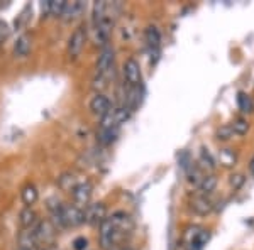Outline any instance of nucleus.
I'll return each mask as SVG.
<instances>
[{
  "instance_id": "obj_13",
  "label": "nucleus",
  "mask_w": 254,
  "mask_h": 250,
  "mask_svg": "<svg viewBox=\"0 0 254 250\" xmlns=\"http://www.w3.org/2000/svg\"><path fill=\"white\" fill-rule=\"evenodd\" d=\"M19 223L20 228H34L36 223H38V215L32 208H24L22 211L19 213Z\"/></svg>"
},
{
  "instance_id": "obj_19",
  "label": "nucleus",
  "mask_w": 254,
  "mask_h": 250,
  "mask_svg": "<svg viewBox=\"0 0 254 250\" xmlns=\"http://www.w3.org/2000/svg\"><path fill=\"white\" fill-rule=\"evenodd\" d=\"M112 118H114V125L116 127L124 124L127 118H129V106H119V108H114Z\"/></svg>"
},
{
  "instance_id": "obj_18",
  "label": "nucleus",
  "mask_w": 254,
  "mask_h": 250,
  "mask_svg": "<svg viewBox=\"0 0 254 250\" xmlns=\"http://www.w3.org/2000/svg\"><path fill=\"white\" fill-rule=\"evenodd\" d=\"M64 7H66L64 0H49L48 2V12L55 17H63Z\"/></svg>"
},
{
  "instance_id": "obj_25",
  "label": "nucleus",
  "mask_w": 254,
  "mask_h": 250,
  "mask_svg": "<svg viewBox=\"0 0 254 250\" xmlns=\"http://www.w3.org/2000/svg\"><path fill=\"white\" fill-rule=\"evenodd\" d=\"M217 139H219V141H229V139L232 137V129H231V125H224V127H220L219 130H217Z\"/></svg>"
},
{
  "instance_id": "obj_27",
  "label": "nucleus",
  "mask_w": 254,
  "mask_h": 250,
  "mask_svg": "<svg viewBox=\"0 0 254 250\" xmlns=\"http://www.w3.org/2000/svg\"><path fill=\"white\" fill-rule=\"evenodd\" d=\"M87 245H88V240L85 237H78L75 242H73V249L75 250H87Z\"/></svg>"
},
{
  "instance_id": "obj_11",
  "label": "nucleus",
  "mask_w": 254,
  "mask_h": 250,
  "mask_svg": "<svg viewBox=\"0 0 254 250\" xmlns=\"http://www.w3.org/2000/svg\"><path fill=\"white\" fill-rule=\"evenodd\" d=\"M38 240H36L34 228H22L19 233V249L24 250H36Z\"/></svg>"
},
{
  "instance_id": "obj_8",
  "label": "nucleus",
  "mask_w": 254,
  "mask_h": 250,
  "mask_svg": "<svg viewBox=\"0 0 254 250\" xmlns=\"http://www.w3.org/2000/svg\"><path fill=\"white\" fill-rule=\"evenodd\" d=\"M92 193H93V186L92 183H80L73 188L71 195H73V201L76 203V206H88L90 198H92Z\"/></svg>"
},
{
  "instance_id": "obj_16",
  "label": "nucleus",
  "mask_w": 254,
  "mask_h": 250,
  "mask_svg": "<svg viewBox=\"0 0 254 250\" xmlns=\"http://www.w3.org/2000/svg\"><path fill=\"white\" fill-rule=\"evenodd\" d=\"M31 51V39L27 36H20V38L15 41L14 46V54L19 56V58H26Z\"/></svg>"
},
{
  "instance_id": "obj_4",
  "label": "nucleus",
  "mask_w": 254,
  "mask_h": 250,
  "mask_svg": "<svg viewBox=\"0 0 254 250\" xmlns=\"http://www.w3.org/2000/svg\"><path fill=\"white\" fill-rule=\"evenodd\" d=\"M34 233H36L38 244H51L56 237V228L51 220H44V221H38V223H36Z\"/></svg>"
},
{
  "instance_id": "obj_9",
  "label": "nucleus",
  "mask_w": 254,
  "mask_h": 250,
  "mask_svg": "<svg viewBox=\"0 0 254 250\" xmlns=\"http://www.w3.org/2000/svg\"><path fill=\"white\" fill-rule=\"evenodd\" d=\"M114 66V49L110 46H105L98 54L97 59V73L98 75H105L110 68Z\"/></svg>"
},
{
  "instance_id": "obj_26",
  "label": "nucleus",
  "mask_w": 254,
  "mask_h": 250,
  "mask_svg": "<svg viewBox=\"0 0 254 250\" xmlns=\"http://www.w3.org/2000/svg\"><path fill=\"white\" fill-rule=\"evenodd\" d=\"M202 179H203L202 171H200L198 167L191 166L190 171H188V181H190V183H200Z\"/></svg>"
},
{
  "instance_id": "obj_12",
  "label": "nucleus",
  "mask_w": 254,
  "mask_h": 250,
  "mask_svg": "<svg viewBox=\"0 0 254 250\" xmlns=\"http://www.w3.org/2000/svg\"><path fill=\"white\" fill-rule=\"evenodd\" d=\"M191 210H193L196 215L205 216L214 210V203H212V200L207 198V196H196L193 201H191Z\"/></svg>"
},
{
  "instance_id": "obj_6",
  "label": "nucleus",
  "mask_w": 254,
  "mask_h": 250,
  "mask_svg": "<svg viewBox=\"0 0 254 250\" xmlns=\"http://www.w3.org/2000/svg\"><path fill=\"white\" fill-rule=\"evenodd\" d=\"M85 221L90 225H100L104 220H107V206L104 203H93L88 204L87 210L83 211Z\"/></svg>"
},
{
  "instance_id": "obj_28",
  "label": "nucleus",
  "mask_w": 254,
  "mask_h": 250,
  "mask_svg": "<svg viewBox=\"0 0 254 250\" xmlns=\"http://www.w3.org/2000/svg\"><path fill=\"white\" fill-rule=\"evenodd\" d=\"M243 183H244V176L243 174H234V176H231V184L236 188H241L243 186Z\"/></svg>"
},
{
  "instance_id": "obj_24",
  "label": "nucleus",
  "mask_w": 254,
  "mask_h": 250,
  "mask_svg": "<svg viewBox=\"0 0 254 250\" xmlns=\"http://www.w3.org/2000/svg\"><path fill=\"white\" fill-rule=\"evenodd\" d=\"M220 162L224 166H234L236 162V154L231 149H222L220 150Z\"/></svg>"
},
{
  "instance_id": "obj_3",
  "label": "nucleus",
  "mask_w": 254,
  "mask_h": 250,
  "mask_svg": "<svg viewBox=\"0 0 254 250\" xmlns=\"http://www.w3.org/2000/svg\"><path fill=\"white\" fill-rule=\"evenodd\" d=\"M61 218H63L64 227H78L85 223L83 210L76 204H64L61 206Z\"/></svg>"
},
{
  "instance_id": "obj_31",
  "label": "nucleus",
  "mask_w": 254,
  "mask_h": 250,
  "mask_svg": "<svg viewBox=\"0 0 254 250\" xmlns=\"http://www.w3.org/2000/svg\"><path fill=\"white\" fill-rule=\"evenodd\" d=\"M44 250H48V249H44Z\"/></svg>"
},
{
  "instance_id": "obj_7",
  "label": "nucleus",
  "mask_w": 254,
  "mask_h": 250,
  "mask_svg": "<svg viewBox=\"0 0 254 250\" xmlns=\"http://www.w3.org/2000/svg\"><path fill=\"white\" fill-rule=\"evenodd\" d=\"M124 78L130 88H136L141 85V80H142L141 66H139V63L136 59L130 58L124 63Z\"/></svg>"
},
{
  "instance_id": "obj_23",
  "label": "nucleus",
  "mask_w": 254,
  "mask_h": 250,
  "mask_svg": "<svg viewBox=\"0 0 254 250\" xmlns=\"http://www.w3.org/2000/svg\"><path fill=\"white\" fill-rule=\"evenodd\" d=\"M200 164H202V167L210 169V171L215 167L214 159H212V155H210V152H208L207 149H202V152H200Z\"/></svg>"
},
{
  "instance_id": "obj_1",
  "label": "nucleus",
  "mask_w": 254,
  "mask_h": 250,
  "mask_svg": "<svg viewBox=\"0 0 254 250\" xmlns=\"http://www.w3.org/2000/svg\"><path fill=\"white\" fill-rule=\"evenodd\" d=\"M85 43H87V27L81 24V26L76 27L73 31V34L69 36L68 39V56L71 59H76L81 54L85 48Z\"/></svg>"
},
{
  "instance_id": "obj_20",
  "label": "nucleus",
  "mask_w": 254,
  "mask_h": 250,
  "mask_svg": "<svg viewBox=\"0 0 254 250\" xmlns=\"http://www.w3.org/2000/svg\"><path fill=\"white\" fill-rule=\"evenodd\" d=\"M81 9H83V5H81V2H71V3H68V2H66V7H64V12H63L64 19L69 20V19L78 17L80 12H81Z\"/></svg>"
},
{
  "instance_id": "obj_21",
  "label": "nucleus",
  "mask_w": 254,
  "mask_h": 250,
  "mask_svg": "<svg viewBox=\"0 0 254 250\" xmlns=\"http://www.w3.org/2000/svg\"><path fill=\"white\" fill-rule=\"evenodd\" d=\"M237 103H239L241 112H244V113L253 112V100H251V97H249L248 93L241 92L239 95H237Z\"/></svg>"
},
{
  "instance_id": "obj_5",
  "label": "nucleus",
  "mask_w": 254,
  "mask_h": 250,
  "mask_svg": "<svg viewBox=\"0 0 254 250\" xmlns=\"http://www.w3.org/2000/svg\"><path fill=\"white\" fill-rule=\"evenodd\" d=\"M146 43L151 51V61L156 63L159 59V48H161V34H159L156 26L146 27Z\"/></svg>"
},
{
  "instance_id": "obj_10",
  "label": "nucleus",
  "mask_w": 254,
  "mask_h": 250,
  "mask_svg": "<svg viewBox=\"0 0 254 250\" xmlns=\"http://www.w3.org/2000/svg\"><path fill=\"white\" fill-rule=\"evenodd\" d=\"M90 110H92L95 115H98L102 118L110 110L109 98L105 95H102V93H97V95L92 98V101H90Z\"/></svg>"
},
{
  "instance_id": "obj_17",
  "label": "nucleus",
  "mask_w": 254,
  "mask_h": 250,
  "mask_svg": "<svg viewBox=\"0 0 254 250\" xmlns=\"http://www.w3.org/2000/svg\"><path fill=\"white\" fill-rule=\"evenodd\" d=\"M198 188H200V191L203 193V196L210 195V193L217 188V176H214V174L203 176V179L198 183Z\"/></svg>"
},
{
  "instance_id": "obj_14",
  "label": "nucleus",
  "mask_w": 254,
  "mask_h": 250,
  "mask_svg": "<svg viewBox=\"0 0 254 250\" xmlns=\"http://www.w3.org/2000/svg\"><path fill=\"white\" fill-rule=\"evenodd\" d=\"M20 196H22V201L26 204L27 208H32V204L38 201L39 198V193H38V188L34 186V184L27 183L26 186L22 188V191H20Z\"/></svg>"
},
{
  "instance_id": "obj_29",
  "label": "nucleus",
  "mask_w": 254,
  "mask_h": 250,
  "mask_svg": "<svg viewBox=\"0 0 254 250\" xmlns=\"http://www.w3.org/2000/svg\"><path fill=\"white\" fill-rule=\"evenodd\" d=\"M7 27H5V24H2L0 22V41H2L3 38H5V34H7Z\"/></svg>"
},
{
  "instance_id": "obj_22",
  "label": "nucleus",
  "mask_w": 254,
  "mask_h": 250,
  "mask_svg": "<svg viewBox=\"0 0 254 250\" xmlns=\"http://www.w3.org/2000/svg\"><path fill=\"white\" fill-rule=\"evenodd\" d=\"M231 129H232V134L244 135V134H248L249 124H248V120H246V118H236V120L231 124Z\"/></svg>"
},
{
  "instance_id": "obj_15",
  "label": "nucleus",
  "mask_w": 254,
  "mask_h": 250,
  "mask_svg": "<svg viewBox=\"0 0 254 250\" xmlns=\"http://www.w3.org/2000/svg\"><path fill=\"white\" fill-rule=\"evenodd\" d=\"M109 220L112 221L114 227H116L117 230H121V232L129 230V228H130V223H132V221H130V216L127 215V213H124V211H116L112 216H110Z\"/></svg>"
},
{
  "instance_id": "obj_2",
  "label": "nucleus",
  "mask_w": 254,
  "mask_h": 250,
  "mask_svg": "<svg viewBox=\"0 0 254 250\" xmlns=\"http://www.w3.org/2000/svg\"><path fill=\"white\" fill-rule=\"evenodd\" d=\"M98 227H100V247L104 250H112L114 245L117 244V237L121 230H117L109 218L102 221Z\"/></svg>"
},
{
  "instance_id": "obj_30",
  "label": "nucleus",
  "mask_w": 254,
  "mask_h": 250,
  "mask_svg": "<svg viewBox=\"0 0 254 250\" xmlns=\"http://www.w3.org/2000/svg\"><path fill=\"white\" fill-rule=\"evenodd\" d=\"M249 169H251V173L254 174V157L251 159V164H249Z\"/></svg>"
}]
</instances>
